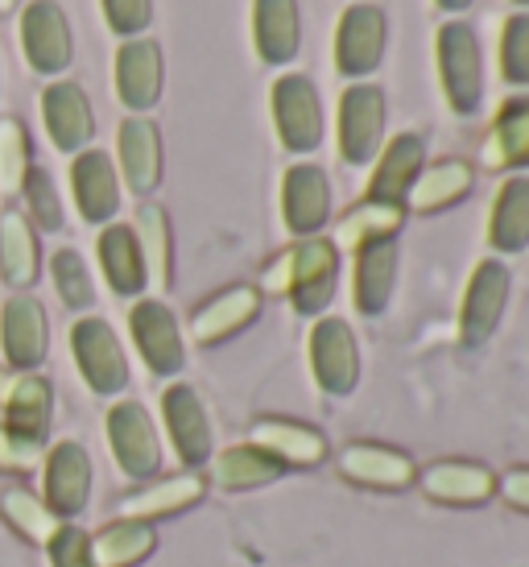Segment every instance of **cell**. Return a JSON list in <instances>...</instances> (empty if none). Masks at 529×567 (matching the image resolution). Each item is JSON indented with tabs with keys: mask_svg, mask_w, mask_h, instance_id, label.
Segmentation results:
<instances>
[{
	"mask_svg": "<svg viewBox=\"0 0 529 567\" xmlns=\"http://www.w3.org/2000/svg\"><path fill=\"white\" fill-rule=\"evenodd\" d=\"M514 4H521V13H529V0H514Z\"/></svg>",
	"mask_w": 529,
	"mask_h": 567,
	"instance_id": "obj_50",
	"label": "cell"
},
{
	"mask_svg": "<svg viewBox=\"0 0 529 567\" xmlns=\"http://www.w3.org/2000/svg\"><path fill=\"white\" fill-rule=\"evenodd\" d=\"M509 290H514V274L500 257L476 261L464 286V302H459V344L484 348L497 336L505 307H509Z\"/></svg>",
	"mask_w": 529,
	"mask_h": 567,
	"instance_id": "obj_9",
	"label": "cell"
},
{
	"mask_svg": "<svg viewBox=\"0 0 529 567\" xmlns=\"http://www.w3.org/2000/svg\"><path fill=\"white\" fill-rule=\"evenodd\" d=\"M71 195H75L79 216L95 228L116 220L121 212V174H116V162L104 154V150H83L71 162Z\"/></svg>",
	"mask_w": 529,
	"mask_h": 567,
	"instance_id": "obj_24",
	"label": "cell"
},
{
	"mask_svg": "<svg viewBox=\"0 0 529 567\" xmlns=\"http://www.w3.org/2000/svg\"><path fill=\"white\" fill-rule=\"evenodd\" d=\"M30 171H33L30 133H25V125H21L17 116H4V121H0V187L17 195Z\"/></svg>",
	"mask_w": 529,
	"mask_h": 567,
	"instance_id": "obj_40",
	"label": "cell"
},
{
	"mask_svg": "<svg viewBox=\"0 0 529 567\" xmlns=\"http://www.w3.org/2000/svg\"><path fill=\"white\" fill-rule=\"evenodd\" d=\"M95 252H100V269L108 278L112 295L121 299H141L149 290V274H145V257H141L137 233L133 224H104L100 228V240H95Z\"/></svg>",
	"mask_w": 529,
	"mask_h": 567,
	"instance_id": "obj_30",
	"label": "cell"
},
{
	"mask_svg": "<svg viewBox=\"0 0 529 567\" xmlns=\"http://www.w3.org/2000/svg\"><path fill=\"white\" fill-rule=\"evenodd\" d=\"M13 4H17V0H0V17L9 13V9H13Z\"/></svg>",
	"mask_w": 529,
	"mask_h": 567,
	"instance_id": "obj_49",
	"label": "cell"
},
{
	"mask_svg": "<svg viewBox=\"0 0 529 567\" xmlns=\"http://www.w3.org/2000/svg\"><path fill=\"white\" fill-rule=\"evenodd\" d=\"M261 316V290L249 282H232L216 290L211 299H203L195 311H190V340L199 348H216L224 340L240 336L245 328H252Z\"/></svg>",
	"mask_w": 529,
	"mask_h": 567,
	"instance_id": "obj_18",
	"label": "cell"
},
{
	"mask_svg": "<svg viewBox=\"0 0 529 567\" xmlns=\"http://www.w3.org/2000/svg\"><path fill=\"white\" fill-rule=\"evenodd\" d=\"M422 497L431 505H447V509H476V505L497 497V473L471 456H438L431 464H418V481H414Z\"/></svg>",
	"mask_w": 529,
	"mask_h": 567,
	"instance_id": "obj_12",
	"label": "cell"
},
{
	"mask_svg": "<svg viewBox=\"0 0 529 567\" xmlns=\"http://www.w3.org/2000/svg\"><path fill=\"white\" fill-rule=\"evenodd\" d=\"M390 47V17L373 0L348 4L335 25V71L348 83H364L376 66L385 63Z\"/></svg>",
	"mask_w": 529,
	"mask_h": 567,
	"instance_id": "obj_8",
	"label": "cell"
},
{
	"mask_svg": "<svg viewBox=\"0 0 529 567\" xmlns=\"http://www.w3.org/2000/svg\"><path fill=\"white\" fill-rule=\"evenodd\" d=\"M42 443H30L0 426V473H33L42 468Z\"/></svg>",
	"mask_w": 529,
	"mask_h": 567,
	"instance_id": "obj_45",
	"label": "cell"
},
{
	"mask_svg": "<svg viewBox=\"0 0 529 567\" xmlns=\"http://www.w3.org/2000/svg\"><path fill=\"white\" fill-rule=\"evenodd\" d=\"M0 410H4V431H13L30 443H42L50 435V423H54V390L38 373H17Z\"/></svg>",
	"mask_w": 529,
	"mask_h": 567,
	"instance_id": "obj_32",
	"label": "cell"
},
{
	"mask_svg": "<svg viewBox=\"0 0 529 567\" xmlns=\"http://www.w3.org/2000/svg\"><path fill=\"white\" fill-rule=\"evenodd\" d=\"M71 357H75L79 373L87 381L95 398H116L128 390V357L121 336L112 331L108 319L87 316L71 328Z\"/></svg>",
	"mask_w": 529,
	"mask_h": 567,
	"instance_id": "obj_10",
	"label": "cell"
},
{
	"mask_svg": "<svg viewBox=\"0 0 529 567\" xmlns=\"http://www.w3.org/2000/svg\"><path fill=\"white\" fill-rule=\"evenodd\" d=\"M476 187V166L464 158H438L426 162L418 174V183L405 195V216H438L452 212L455 204H464Z\"/></svg>",
	"mask_w": 529,
	"mask_h": 567,
	"instance_id": "obj_28",
	"label": "cell"
},
{
	"mask_svg": "<svg viewBox=\"0 0 529 567\" xmlns=\"http://www.w3.org/2000/svg\"><path fill=\"white\" fill-rule=\"evenodd\" d=\"M157 551V530L137 518H112L92 535L95 567H141Z\"/></svg>",
	"mask_w": 529,
	"mask_h": 567,
	"instance_id": "obj_35",
	"label": "cell"
},
{
	"mask_svg": "<svg viewBox=\"0 0 529 567\" xmlns=\"http://www.w3.org/2000/svg\"><path fill=\"white\" fill-rule=\"evenodd\" d=\"M128 336L154 378H178L187 369V340L178 316L162 299H137L128 311Z\"/></svg>",
	"mask_w": 529,
	"mask_h": 567,
	"instance_id": "obj_14",
	"label": "cell"
},
{
	"mask_svg": "<svg viewBox=\"0 0 529 567\" xmlns=\"http://www.w3.org/2000/svg\"><path fill=\"white\" fill-rule=\"evenodd\" d=\"M46 555H50V567H95L92 535L79 530L75 522H63L54 530V538L46 543Z\"/></svg>",
	"mask_w": 529,
	"mask_h": 567,
	"instance_id": "obj_43",
	"label": "cell"
},
{
	"mask_svg": "<svg viewBox=\"0 0 529 567\" xmlns=\"http://www.w3.org/2000/svg\"><path fill=\"white\" fill-rule=\"evenodd\" d=\"M488 249L517 257L529 249V174H509L488 207Z\"/></svg>",
	"mask_w": 529,
	"mask_h": 567,
	"instance_id": "obj_31",
	"label": "cell"
},
{
	"mask_svg": "<svg viewBox=\"0 0 529 567\" xmlns=\"http://www.w3.org/2000/svg\"><path fill=\"white\" fill-rule=\"evenodd\" d=\"M443 13H467L471 9V0H435Z\"/></svg>",
	"mask_w": 529,
	"mask_h": 567,
	"instance_id": "obj_47",
	"label": "cell"
},
{
	"mask_svg": "<svg viewBox=\"0 0 529 567\" xmlns=\"http://www.w3.org/2000/svg\"><path fill=\"white\" fill-rule=\"evenodd\" d=\"M269 112H273V128L286 154H314L323 137H328V116H323V95L314 87L311 75H278L273 92H269Z\"/></svg>",
	"mask_w": 529,
	"mask_h": 567,
	"instance_id": "obj_4",
	"label": "cell"
},
{
	"mask_svg": "<svg viewBox=\"0 0 529 567\" xmlns=\"http://www.w3.org/2000/svg\"><path fill=\"white\" fill-rule=\"evenodd\" d=\"M104 435H108V452L116 468L128 481H154L162 476V435H157L154 414L141 402H116L104 414Z\"/></svg>",
	"mask_w": 529,
	"mask_h": 567,
	"instance_id": "obj_7",
	"label": "cell"
},
{
	"mask_svg": "<svg viewBox=\"0 0 529 567\" xmlns=\"http://www.w3.org/2000/svg\"><path fill=\"white\" fill-rule=\"evenodd\" d=\"M162 426H166V440H170L178 464L187 473H203L207 460L216 456V426H211L207 402L195 385L174 381L162 390Z\"/></svg>",
	"mask_w": 529,
	"mask_h": 567,
	"instance_id": "obj_6",
	"label": "cell"
},
{
	"mask_svg": "<svg viewBox=\"0 0 529 567\" xmlns=\"http://www.w3.org/2000/svg\"><path fill=\"white\" fill-rule=\"evenodd\" d=\"M438 83L455 116H476L484 109V50L467 21H443L435 33Z\"/></svg>",
	"mask_w": 529,
	"mask_h": 567,
	"instance_id": "obj_2",
	"label": "cell"
},
{
	"mask_svg": "<svg viewBox=\"0 0 529 567\" xmlns=\"http://www.w3.org/2000/svg\"><path fill=\"white\" fill-rule=\"evenodd\" d=\"M207 497V476L203 473H174V476H154L141 488H133L128 497H121V514L116 518H137V522H162V518H178Z\"/></svg>",
	"mask_w": 529,
	"mask_h": 567,
	"instance_id": "obj_22",
	"label": "cell"
},
{
	"mask_svg": "<svg viewBox=\"0 0 529 567\" xmlns=\"http://www.w3.org/2000/svg\"><path fill=\"white\" fill-rule=\"evenodd\" d=\"M261 295L290 299L294 316L319 319L328 316L340 290V249L331 237H307L294 240L261 269Z\"/></svg>",
	"mask_w": 529,
	"mask_h": 567,
	"instance_id": "obj_1",
	"label": "cell"
},
{
	"mask_svg": "<svg viewBox=\"0 0 529 567\" xmlns=\"http://www.w3.org/2000/svg\"><path fill=\"white\" fill-rule=\"evenodd\" d=\"M281 476H286V468H278L252 443H232V447H224L207 460V481L224 493H252V488L278 485Z\"/></svg>",
	"mask_w": 529,
	"mask_h": 567,
	"instance_id": "obj_33",
	"label": "cell"
},
{
	"mask_svg": "<svg viewBox=\"0 0 529 567\" xmlns=\"http://www.w3.org/2000/svg\"><path fill=\"white\" fill-rule=\"evenodd\" d=\"M252 47L269 66H286L302 50V9L298 0H252Z\"/></svg>",
	"mask_w": 529,
	"mask_h": 567,
	"instance_id": "obj_29",
	"label": "cell"
},
{
	"mask_svg": "<svg viewBox=\"0 0 529 567\" xmlns=\"http://www.w3.org/2000/svg\"><path fill=\"white\" fill-rule=\"evenodd\" d=\"M92 456L79 440L54 443L46 456H42V502L59 522L79 518L87 502H92Z\"/></svg>",
	"mask_w": 529,
	"mask_h": 567,
	"instance_id": "obj_16",
	"label": "cell"
},
{
	"mask_svg": "<svg viewBox=\"0 0 529 567\" xmlns=\"http://www.w3.org/2000/svg\"><path fill=\"white\" fill-rule=\"evenodd\" d=\"M42 274V245L33 224L25 220V212L9 207L0 216V278L13 290H30Z\"/></svg>",
	"mask_w": 529,
	"mask_h": 567,
	"instance_id": "obj_34",
	"label": "cell"
},
{
	"mask_svg": "<svg viewBox=\"0 0 529 567\" xmlns=\"http://www.w3.org/2000/svg\"><path fill=\"white\" fill-rule=\"evenodd\" d=\"M335 473L348 485L369 488V493H405L418 481V460L393 443L348 440L335 452Z\"/></svg>",
	"mask_w": 529,
	"mask_h": 567,
	"instance_id": "obj_11",
	"label": "cell"
},
{
	"mask_svg": "<svg viewBox=\"0 0 529 567\" xmlns=\"http://www.w3.org/2000/svg\"><path fill=\"white\" fill-rule=\"evenodd\" d=\"M0 518H4V526H9L17 538H25L33 547H46L50 538H54V530L63 526V522L46 509V502H42L38 493H30L25 485H9L0 493Z\"/></svg>",
	"mask_w": 529,
	"mask_h": 567,
	"instance_id": "obj_38",
	"label": "cell"
},
{
	"mask_svg": "<svg viewBox=\"0 0 529 567\" xmlns=\"http://www.w3.org/2000/svg\"><path fill=\"white\" fill-rule=\"evenodd\" d=\"M42 125H46L54 150H63V154H83V150H92L95 112H92L87 92L71 80L50 83L46 92H42Z\"/></svg>",
	"mask_w": 529,
	"mask_h": 567,
	"instance_id": "obj_25",
	"label": "cell"
},
{
	"mask_svg": "<svg viewBox=\"0 0 529 567\" xmlns=\"http://www.w3.org/2000/svg\"><path fill=\"white\" fill-rule=\"evenodd\" d=\"M405 224V207L402 204H381V199H360L356 207H348L335 224V249L356 252L373 240H390L402 233Z\"/></svg>",
	"mask_w": 529,
	"mask_h": 567,
	"instance_id": "obj_36",
	"label": "cell"
},
{
	"mask_svg": "<svg viewBox=\"0 0 529 567\" xmlns=\"http://www.w3.org/2000/svg\"><path fill=\"white\" fill-rule=\"evenodd\" d=\"M21 50L25 63L38 75H63L71 59H75V38H71V21H66L63 4L54 0H30L21 13Z\"/></svg>",
	"mask_w": 529,
	"mask_h": 567,
	"instance_id": "obj_17",
	"label": "cell"
},
{
	"mask_svg": "<svg viewBox=\"0 0 529 567\" xmlns=\"http://www.w3.org/2000/svg\"><path fill=\"white\" fill-rule=\"evenodd\" d=\"M50 278H54V290H59L63 307H71V311L95 307L92 269H87V261H83L75 249H59L50 257Z\"/></svg>",
	"mask_w": 529,
	"mask_h": 567,
	"instance_id": "obj_39",
	"label": "cell"
},
{
	"mask_svg": "<svg viewBox=\"0 0 529 567\" xmlns=\"http://www.w3.org/2000/svg\"><path fill=\"white\" fill-rule=\"evenodd\" d=\"M133 233H137L141 257H145L149 286H157V290H170V286H174V228H170L166 207H162V204H141Z\"/></svg>",
	"mask_w": 529,
	"mask_h": 567,
	"instance_id": "obj_37",
	"label": "cell"
},
{
	"mask_svg": "<svg viewBox=\"0 0 529 567\" xmlns=\"http://www.w3.org/2000/svg\"><path fill=\"white\" fill-rule=\"evenodd\" d=\"M397 269H402L397 237L373 240V245L352 252V302L364 319H381L390 311L393 290H397Z\"/></svg>",
	"mask_w": 529,
	"mask_h": 567,
	"instance_id": "obj_21",
	"label": "cell"
},
{
	"mask_svg": "<svg viewBox=\"0 0 529 567\" xmlns=\"http://www.w3.org/2000/svg\"><path fill=\"white\" fill-rule=\"evenodd\" d=\"M0 348L13 373H33L50 352L46 307L33 295H13L0 311Z\"/></svg>",
	"mask_w": 529,
	"mask_h": 567,
	"instance_id": "obj_20",
	"label": "cell"
},
{
	"mask_svg": "<svg viewBox=\"0 0 529 567\" xmlns=\"http://www.w3.org/2000/svg\"><path fill=\"white\" fill-rule=\"evenodd\" d=\"M497 497L517 514H529V464H514L497 473Z\"/></svg>",
	"mask_w": 529,
	"mask_h": 567,
	"instance_id": "obj_46",
	"label": "cell"
},
{
	"mask_svg": "<svg viewBox=\"0 0 529 567\" xmlns=\"http://www.w3.org/2000/svg\"><path fill=\"white\" fill-rule=\"evenodd\" d=\"M116 162H121V178L125 187L141 199H149L162 183V128L149 116H125L116 128Z\"/></svg>",
	"mask_w": 529,
	"mask_h": 567,
	"instance_id": "obj_23",
	"label": "cell"
},
{
	"mask_svg": "<svg viewBox=\"0 0 529 567\" xmlns=\"http://www.w3.org/2000/svg\"><path fill=\"white\" fill-rule=\"evenodd\" d=\"M21 199H25V220H33L42 233H59L63 228V199L50 183V174L42 166H33L21 183Z\"/></svg>",
	"mask_w": 529,
	"mask_h": 567,
	"instance_id": "obj_41",
	"label": "cell"
},
{
	"mask_svg": "<svg viewBox=\"0 0 529 567\" xmlns=\"http://www.w3.org/2000/svg\"><path fill=\"white\" fill-rule=\"evenodd\" d=\"M104 4V21L116 38H141L154 21V0H100Z\"/></svg>",
	"mask_w": 529,
	"mask_h": 567,
	"instance_id": "obj_44",
	"label": "cell"
},
{
	"mask_svg": "<svg viewBox=\"0 0 529 567\" xmlns=\"http://www.w3.org/2000/svg\"><path fill=\"white\" fill-rule=\"evenodd\" d=\"M257 452L273 460L286 473H311L331 456V443L319 426L302 423V419H286V414H261L252 419L249 440Z\"/></svg>",
	"mask_w": 529,
	"mask_h": 567,
	"instance_id": "obj_13",
	"label": "cell"
},
{
	"mask_svg": "<svg viewBox=\"0 0 529 567\" xmlns=\"http://www.w3.org/2000/svg\"><path fill=\"white\" fill-rule=\"evenodd\" d=\"M422 166H426V142L418 133H397L381 145V154L373 158V174H369V190L364 199H381V204H402L409 187L418 183Z\"/></svg>",
	"mask_w": 529,
	"mask_h": 567,
	"instance_id": "obj_27",
	"label": "cell"
},
{
	"mask_svg": "<svg viewBox=\"0 0 529 567\" xmlns=\"http://www.w3.org/2000/svg\"><path fill=\"white\" fill-rule=\"evenodd\" d=\"M112 80H116V100L128 109V116H145L149 109H157L162 80H166L162 47H157L154 38H128V42H121L116 63H112Z\"/></svg>",
	"mask_w": 529,
	"mask_h": 567,
	"instance_id": "obj_19",
	"label": "cell"
},
{
	"mask_svg": "<svg viewBox=\"0 0 529 567\" xmlns=\"http://www.w3.org/2000/svg\"><path fill=\"white\" fill-rule=\"evenodd\" d=\"M331 178L319 162H294L281 174V224L294 240L323 237V228L331 224Z\"/></svg>",
	"mask_w": 529,
	"mask_h": 567,
	"instance_id": "obj_15",
	"label": "cell"
},
{
	"mask_svg": "<svg viewBox=\"0 0 529 567\" xmlns=\"http://www.w3.org/2000/svg\"><path fill=\"white\" fill-rule=\"evenodd\" d=\"M311 352V378L323 398H352L364 373V357H360V340L352 323L340 316H319L307 340Z\"/></svg>",
	"mask_w": 529,
	"mask_h": 567,
	"instance_id": "obj_5",
	"label": "cell"
},
{
	"mask_svg": "<svg viewBox=\"0 0 529 567\" xmlns=\"http://www.w3.org/2000/svg\"><path fill=\"white\" fill-rule=\"evenodd\" d=\"M500 80L529 87V13H514L500 30Z\"/></svg>",
	"mask_w": 529,
	"mask_h": 567,
	"instance_id": "obj_42",
	"label": "cell"
},
{
	"mask_svg": "<svg viewBox=\"0 0 529 567\" xmlns=\"http://www.w3.org/2000/svg\"><path fill=\"white\" fill-rule=\"evenodd\" d=\"M480 166L492 174L529 171V95H509L480 142Z\"/></svg>",
	"mask_w": 529,
	"mask_h": 567,
	"instance_id": "obj_26",
	"label": "cell"
},
{
	"mask_svg": "<svg viewBox=\"0 0 529 567\" xmlns=\"http://www.w3.org/2000/svg\"><path fill=\"white\" fill-rule=\"evenodd\" d=\"M13 378H17V373H0V402L9 398V385H13Z\"/></svg>",
	"mask_w": 529,
	"mask_h": 567,
	"instance_id": "obj_48",
	"label": "cell"
},
{
	"mask_svg": "<svg viewBox=\"0 0 529 567\" xmlns=\"http://www.w3.org/2000/svg\"><path fill=\"white\" fill-rule=\"evenodd\" d=\"M390 125V100L376 83H348L335 112V145H340L343 166H373V158L385 145Z\"/></svg>",
	"mask_w": 529,
	"mask_h": 567,
	"instance_id": "obj_3",
	"label": "cell"
}]
</instances>
